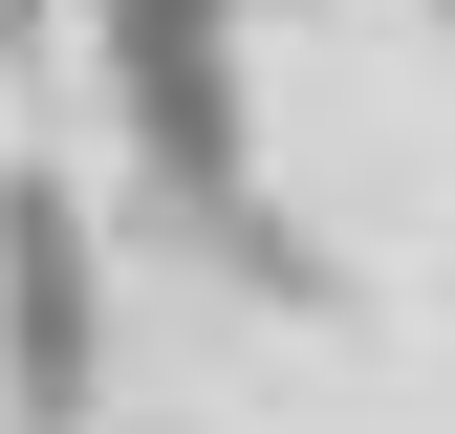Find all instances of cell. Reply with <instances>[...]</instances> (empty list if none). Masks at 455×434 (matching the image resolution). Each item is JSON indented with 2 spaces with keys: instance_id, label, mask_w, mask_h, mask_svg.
<instances>
[{
  "instance_id": "6da1fadb",
  "label": "cell",
  "mask_w": 455,
  "mask_h": 434,
  "mask_svg": "<svg viewBox=\"0 0 455 434\" xmlns=\"http://www.w3.org/2000/svg\"><path fill=\"white\" fill-rule=\"evenodd\" d=\"M0 413L22 434L108 413V239H87L66 174H0Z\"/></svg>"
}]
</instances>
